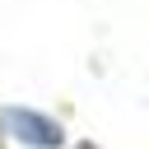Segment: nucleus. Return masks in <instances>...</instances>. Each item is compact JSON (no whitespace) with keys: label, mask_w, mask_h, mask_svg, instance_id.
<instances>
[{"label":"nucleus","mask_w":149,"mask_h":149,"mask_svg":"<svg viewBox=\"0 0 149 149\" xmlns=\"http://www.w3.org/2000/svg\"><path fill=\"white\" fill-rule=\"evenodd\" d=\"M5 126H9V135H19L33 149H56L61 144V126L47 121V116H37V112H28V107H9L5 112Z\"/></svg>","instance_id":"f257e3e1"}]
</instances>
